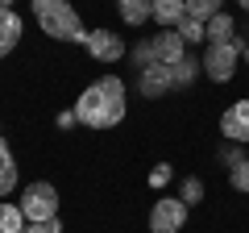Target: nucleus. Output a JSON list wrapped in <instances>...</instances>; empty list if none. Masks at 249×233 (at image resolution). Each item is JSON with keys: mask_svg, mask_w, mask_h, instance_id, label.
Wrapping results in <instances>:
<instances>
[{"mask_svg": "<svg viewBox=\"0 0 249 233\" xmlns=\"http://www.w3.org/2000/svg\"><path fill=\"white\" fill-rule=\"evenodd\" d=\"M232 34H237V25H232L229 13H216V17L208 21V46H224V42H232Z\"/></svg>", "mask_w": 249, "mask_h": 233, "instance_id": "13", "label": "nucleus"}, {"mask_svg": "<svg viewBox=\"0 0 249 233\" xmlns=\"http://www.w3.org/2000/svg\"><path fill=\"white\" fill-rule=\"evenodd\" d=\"M178 38H183L187 46H196V42H208V25H199V21H191V17H187L183 25H178Z\"/></svg>", "mask_w": 249, "mask_h": 233, "instance_id": "20", "label": "nucleus"}, {"mask_svg": "<svg viewBox=\"0 0 249 233\" xmlns=\"http://www.w3.org/2000/svg\"><path fill=\"white\" fill-rule=\"evenodd\" d=\"M25 213L21 204H0V233H25Z\"/></svg>", "mask_w": 249, "mask_h": 233, "instance_id": "16", "label": "nucleus"}, {"mask_svg": "<svg viewBox=\"0 0 249 233\" xmlns=\"http://www.w3.org/2000/svg\"><path fill=\"white\" fill-rule=\"evenodd\" d=\"M137 88H142L145 100H158V96H166V92L175 88V71L162 67V63H154V67H145V71H137Z\"/></svg>", "mask_w": 249, "mask_h": 233, "instance_id": "7", "label": "nucleus"}, {"mask_svg": "<svg viewBox=\"0 0 249 233\" xmlns=\"http://www.w3.org/2000/svg\"><path fill=\"white\" fill-rule=\"evenodd\" d=\"M220 134L229 137V142H237V146L249 142V100H237V104L224 108V116H220Z\"/></svg>", "mask_w": 249, "mask_h": 233, "instance_id": "6", "label": "nucleus"}, {"mask_svg": "<svg viewBox=\"0 0 249 233\" xmlns=\"http://www.w3.org/2000/svg\"><path fill=\"white\" fill-rule=\"evenodd\" d=\"M170 71H175V88H191V83H196L199 75H204V63L187 54L183 63H175V67H170Z\"/></svg>", "mask_w": 249, "mask_h": 233, "instance_id": "15", "label": "nucleus"}, {"mask_svg": "<svg viewBox=\"0 0 249 233\" xmlns=\"http://www.w3.org/2000/svg\"><path fill=\"white\" fill-rule=\"evenodd\" d=\"M178 200H183L187 208H191V204H199V200H204V179H196V175H187V179L178 183Z\"/></svg>", "mask_w": 249, "mask_h": 233, "instance_id": "18", "label": "nucleus"}, {"mask_svg": "<svg viewBox=\"0 0 249 233\" xmlns=\"http://www.w3.org/2000/svg\"><path fill=\"white\" fill-rule=\"evenodd\" d=\"M241 9H249V0H241Z\"/></svg>", "mask_w": 249, "mask_h": 233, "instance_id": "27", "label": "nucleus"}, {"mask_svg": "<svg viewBox=\"0 0 249 233\" xmlns=\"http://www.w3.org/2000/svg\"><path fill=\"white\" fill-rule=\"evenodd\" d=\"M75 121H79V116H75V113H58V125H62V129H71Z\"/></svg>", "mask_w": 249, "mask_h": 233, "instance_id": "25", "label": "nucleus"}, {"mask_svg": "<svg viewBox=\"0 0 249 233\" xmlns=\"http://www.w3.org/2000/svg\"><path fill=\"white\" fill-rule=\"evenodd\" d=\"M170 179V167H166V162H162V167L158 171H154V175H150V183H154V188H162V183H166Z\"/></svg>", "mask_w": 249, "mask_h": 233, "instance_id": "24", "label": "nucleus"}, {"mask_svg": "<svg viewBox=\"0 0 249 233\" xmlns=\"http://www.w3.org/2000/svg\"><path fill=\"white\" fill-rule=\"evenodd\" d=\"M121 17L124 25H145L154 17V0H121Z\"/></svg>", "mask_w": 249, "mask_h": 233, "instance_id": "14", "label": "nucleus"}, {"mask_svg": "<svg viewBox=\"0 0 249 233\" xmlns=\"http://www.w3.org/2000/svg\"><path fill=\"white\" fill-rule=\"evenodd\" d=\"M154 21L162 29H178L187 21V0H154Z\"/></svg>", "mask_w": 249, "mask_h": 233, "instance_id": "10", "label": "nucleus"}, {"mask_svg": "<svg viewBox=\"0 0 249 233\" xmlns=\"http://www.w3.org/2000/svg\"><path fill=\"white\" fill-rule=\"evenodd\" d=\"M220 162H229V167H232V162H241V150H237V142H232V146H224V150H220Z\"/></svg>", "mask_w": 249, "mask_h": 233, "instance_id": "23", "label": "nucleus"}, {"mask_svg": "<svg viewBox=\"0 0 249 233\" xmlns=\"http://www.w3.org/2000/svg\"><path fill=\"white\" fill-rule=\"evenodd\" d=\"M229 183L237 192H249V158H241V162H232V167H229Z\"/></svg>", "mask_w": 249, "mask_h": 233, "instance_id": "21", "label": "nucleus"}, {"mask_svg": "<svg viewBox=\"0 0 249 233\" xmlns=\"http://www.w3.org/2000/svg\"><path fill=\"white\" fill-rule=\"evenodd\" d=\"M154 50H158V63L162 67H175L187 58V42L178 38V29H162L158 38H154Z\"/></svg>", "mask_w": 249, "mask_h": 233, "instance_id": "9", "label": "nucleus"}, {"mask_svg": "<svg viewBox=\"0 0 249 233\" xmlns=\"http://www.w3.org/2000/svg\"><path fill=\"white\" fill-rule=\"evenodd\" d=\"M29 4H34V17L42 25V34L58 38V42H88V29H83L79 13L67 0H29Z\"/></svg>", "mask_w": 249, "mask_h": 233, "instance_id": "2", "label": "nucleus"}, {"mask_svg": "<svg viewBox=\"0 0 249 233\" xmlns=\"http://www.w3.org/2000/svg\"><path fill=\"white\" fill-rule=\"evenodd\" d=\"M21 29H25V25H21L17 13H13V9H0V58L21 42Z\"/></svg>", "mask_w": 249, "mask_h": 233, "instance_id": "11", "label": "nucleus"}, {"mask_svg": "<svg viewBox=\"0 0 249 233\" xmlns=\"http://www.w3.org/2000/svg\"><path fill=\"white\" fill-rule=\"evenodd\" d=\"M245 63H249V50H245Z\"/></svg>", "mask_w": 249, "mask_h": 233, "instance_id": "28", "label": "nucleus"}, {"mask_svg": "<svg viewBox=\"0 0 249 233\" xmlns=\"http://www.w3.org/2000/svg\"><path fill=\"white\" fill-rule=\"evenodd\" d=\"M21 213H25V221H54L58 216V192H54V183H29L25 196H21Z\"/></svg>", "mask_w": 249, "mask_h": 233, "instance_id": "4", "label": "nucleus"}, {"mask_svg": "<svg viewBox=\"0 0 249 233\" xmlns=\"http://www.w3.org/2000/svg\"><path fill=\"white\" fill-rule=\"evenodd\" d=\"M0 9H13V0H0Z\"/></svg>", "mask_w": 249, "mask_h": 233, "instance_id": "26", "label": "nucleus"}, {"mask_svg": "<svg viewBox=\"0 0 249 233\" xmlns=\"http://www.w3.org/2000/svg\"><path fill=\"white\" fill-rule=\"evenodd\" d=\"M220 4H224V0H187V17L199 21V25H208V21L220 13Z\"/></svg>", "mask_w": 249, "mask_h": 233, "instance_id": "17", "label": "nucleus"}, {"mask_svg": "<svg viewBox=\"0 0 249 233\" xmlns=\"http://www.w3.org/2000/svg\"><path fill=\"white\" fill-rule=\"evenodd\" d=\"M75 116H79V125L88 129H112L124 121V83L116 75H104L96 79L79 100H75Z\"/></svg>", "mask_w": 249, "mask_h": 233, "instance_id": "1", "label": "nucleus"}, {"mask_svg": "<svg viewBox=\"0 0 249 233\" xmlns=\"http://www.w3.org/2000/svg\"><path fill=\"white\" fill-rule=\"evenodd\" d=\"M237 58H241V46H237V38L232 42H224V46H208L204 50V75L212 83H229L232 75H237Z\"/></svg>", "mask_w": 249, "mask_h": 233, "instance_id": "3", "label": "nucleus"}, {"mask_svg": "<svg viewBox=\"0 0 249 233\" xmlns=\"http://www.w3.org/2000/svg\"><path fill=\"white\" fill-rule=\"evenodd\" d=\"M25 233H62V221H58V216H54V221H42V225L29 221V225H25Z\"/></svg>", "mask_w": 249, "mask_h": 233, "instance_id": "22", "label": "nucleus"}, {"mask_svg": "<svg viewBox=\"0 0 249 233\" xmlns=\"http://www.w3.org/2000/svg\"><path fill=\"white\" fill-rule=\"evenodd\" d=\"M129 54H133L137 71H145V67H154V63H158V50H154V38H150V42H137V46H133Z\"/></svg>", "mask_w": 249, "mask_h": 233, "instance_id": "19", "label": "nucleus"}, {"mask_svg": "<svg viewBox=\"0 0 249 233\" xmlns=\"http://www.w3.org/2000/svg\"><path fill=\"white\" fill-rule=\"evenodd\" d=\"M88 54L96 58V63H116L124 54V42H121V34H108V29H96V34H88Z\"/></svg>", "mask_w": 249, "mask_h": 233, "instance_id": "8", "label": "nucleus"}, {"mask_svg": "<svg viewBox=\"0 0 249 233\" xmlns=\"http://www.w3.org/2000/svg\"><path fill=\"white\" fill-rule=\"evenodd\" d=\"M187 225V204L178 196H162L150 208V233H178Z\"/></svg>", "mask_w": 249, "mask_h": 233, "instance_id": "5", "label": "nucleus"}, {"mask_svg": "<svg viewBox=\"0 0 249 233\" xmlns=\"http://www.w3.org/2000/svg\"><path fill=\"white\" fill-rule=\"evenodd\" d=\"M13 188H17V158H13L9 142H4V137H0V200L9 196Z\"/></svg>", "mask_w": 249, "mask_h": 233, "instance_id": "12", "label": "nucleus"}]
</instances>
